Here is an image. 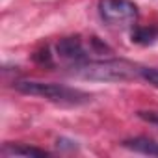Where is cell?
<instances>
[{
  "label": "cell",
  "instance_id": "cell-1",
  "mask_svg": "<svg viewBox=\"0 0 158 158\" xmlns=\"http://www.w3.org/2000/svg\"><path fill=\"white\" fill-rule=\"evenodd\" d=\"M141 67L134 65L128 60L104 58V60H88L76 67H71V74L86 78V80L101 82H125L139 76Z\"/></svg>",
  "mask_w": 158,
  "mask_h": 158
},
{
  "label": "cell",
  "instance_id": "cell-2",
  "mask_svg": "<svg viewBox=\"0 0 158 158\" xmlns=\"http://www.w3.org/2000/svg\"><path fill=\"white\" fill-rule=\"evenodd\" d=\"M13 88L24 95L32 97H41L56 104L63 106H78V104H86L91 101V95L71 86L63 84H54V82H39V80H17L13 82Z\"/></svg>",
  "mask_w": 158,
  "mask_h": 158
},
{
  "label": "cell",
  "instance_id": "cell-3",
  "mask_svg": "<svg viewBox=\"0 0 158 158\" xmlns=\"http://www.w3.org/2000/svg\"><path fill=\"white\" fill-rule=\"evenodd\" d=\"M99 15L112 28H132L139 17V10L132 0H99Z\"/></svg>",
  "mask_w": 158,
  "mask_h": 158
},
{
  "label": "cell",
  "instance_id": "cell-4",
  "mask_svg": "<svg viewBox=\"0 0 158 158\" xmlns=\"http://www.w3.org/2000/svg\"><path fill=\"white\" fill-rule=\"evenodd\" d=\"M54 48H56V56H58L61 61H65V63L69 65V69L80 65V63H84V61H88V60H91L89 52H93L91 45H89V48H88V47L84 45L82 37H78V35H71V37L60 39Z\"/></svg>",
  "mask_w": 158,
  "mask_h": 158
},
{
  "label": "cell",
  "instance_id": "cell-5",
  "mask_svg": "<svg viewBox=\"0 0 158 158\" xmlns=\"http://www.w3.org/2000/svg\"><path fill=\"white\" fill-rule=\"evenodd\" d=\"M123 147L134 151V152H141V154H149V156H158V141L151 139V138H130L123 141Z\"/></svg>",
  "mask_w": 158,
  "mask_h": 158
},
{
  "label": "cell",
  "instance_id": "cell-6",
  "mask_svg": "<svg viewBox=\"0 0 158 158\" xmlns=\"http://www.w3.org/2000/svg\"><path fill=\"white\" fill-rule=\"evenodd\" d=\"M2 156L4 158H15V156H48L47 151L37 149V147H28V145H15V143H4L2 147Z\"/></svg>",
  "mask_w": 158,
  "mask_h": 158
},
{
  "label": "cell",
  "instance_id": "cell-7",
  "mask_svg": "<svg viewBox=\"0 0 158 158\" xmlns=\"http://www.w3.org/2000/svg\"><path fill=\"white\" fill-rule=\"evenodd\" d=\"M158 39V26H132L130 41L138 45H152Z\"/></svg>",
  "mask_w": 158,
  "mask_h": 158
},
{
  "label": "cell",
  "instance_id": "cell-8",
  "mask_svg": "<svg viewBox=\"0 0 158 158\" xmlns=\"http://www.w3.org/2000/svg\"><path fill=\"white\" fill-rule=\"evenodd\" d=\"M139 78H143V80L149 82L151 86L158 88V69H152V67H141V71H139Z\"/></svg>",
  "mask_w": 158,
  "mask_h": 158
},
{
  "label": "cell",
  "instance_id": "cell-9",
  "mask_svg": "<svg viewBox=\"0 0 158 158\" xmlns=\"http://www.w3.org/2000/svg\"><path fill=\"white\" fill-rule=\"evenodd\" d=\"M138 117L139 119H143V121H147V123H151V125H154V127H158V112H152V110H141V112H138Z\"/></svg>",
  "mask_w": 158,
  "mask_h": 158
}]
</instances>
